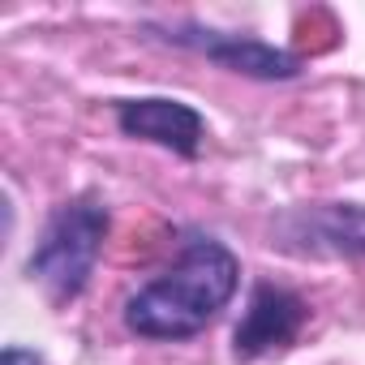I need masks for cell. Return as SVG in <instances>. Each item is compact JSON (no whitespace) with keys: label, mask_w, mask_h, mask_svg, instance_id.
Returning a JSON list of instances; mask_svg holds the SVG:
<instances>
[{"label":"cell","mask_w":365,"mask_h":365,"mask_svg":"<svg viewBox=\"0 0 365 365\" xmlns=\"http://www.w3.org/2000/svg\"><path fill=\"white\" fill-rule=\"evenodd\" d=\"M108 224H112V215L95 198H78V202L56 207L39 245H35V254H31V262H26L31 279H39L52 301L82 297V288L95 275Z\"/></svg>","instance_id":"cell-2"},{"label":"cell","mask_w":365,"mask_h":365,"mask_svg":"<svg viewBox=\"0 0 365 365\" xmlns=\"http://www.w3.org/2000/svg\"><path fill=\"white\" fill-rule=\"evenodd\" d=\"M0 365H43L35 352H26V348H5V356H0Z\"/></svg>","instance_id":"cell-7"},{"label":"cell","mask_w":365,"mask_h":365,"mask_svg":"<svg viewBox=\"0 0 365 365\" xmlns=\"http://www.w3.org/2000/svg\"><path fill=\"white\" fill-rule=\"evenodd\" d=\"M241 262L215 237H185L180 258L125 301V327L142 339H190L237 297Z\"/></svg>","instance_id":"cell-1"},{"label":"cell","mask_w":365,"mask_h":365,"mask_svg":"<svg viewBox=\"0 0 365 365\" xmlns=\"http://www.w3.org/2000/svg\"><path fill=\"white\" fill-rule=\"evenodd\" d=\"M309 309L305 301L292 292V288H279V284H254L250 292V305L237 322V335H232V352L237 361H254V356H267L275 348H288L301 327H305Z\"/></svg>","instance_id":"cell-3"},{"label":"cell","mask_w":365,"mask_h":365,"mask_svg":"<svg viewBox=\"0 0 365 365\" xmlns=\"http://www.w3.org/2000/svg\"><path fill=\"white\" fill-rule=\"evenodd\" d=\"M116 125L125 138H142V142H155L163 150H176L194 159L198 146H202V133H207V120L198 108L180 103V99H125L116 103Z\"/></svg>","instance_id":"cell-4"},{"label":"cell","mask_w":365,"mask_h":365,"mask_svg":"<svg viewBox=\"0 0 365 365\" xmlns=\"http://www.w3.org/2000/svg\"><path fill=\"white\" fill-rule=\"evenodd\" d=\"M176 43H185L202 56H211L215 65L232 69V73H245V78H262V82H288L301 73V61L284 48H271L262 39H250V35H220V31H176L168 35Z\"/></svg>","instance_id":"cell-5"},{"label":"cell","mask_w":365,"mask_h":365,"mask_svg":"<svg viewBox=\"0 0 365 365\" xmlns=\"http://www.w3.org/2000/svg\"><path fill=\"white\" fill-rule=\"evenodd\" d=\"M314 237H322L331 250L344 254H365V207H322L309 215Z\"/></svg>","instance_id":"cell-6"}]
</instances>
